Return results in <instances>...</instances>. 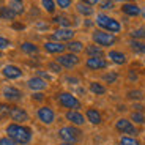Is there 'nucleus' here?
<instances>
[{
	"mask_svg": "<svg viewBox=\"0 0 145 145\" xmlns=\"http://www.w3.org/2000/svg\"><path fill=\"white\" fill-rule=\"evenodd\" d=\"M54 22H55V24H58V25H62L63 29H68L69 24H71V22H69V19L65 18V16H57V18L54 19Z\"/></svg>",
	"mask_w": 145,
	"mask_h": 145,
	"instance_id": "30",
	"label": "nucleus"
},
{
	"mask_svg": "<svg viewBox=\"0 0 145 145\" xmlns=\"http://www.w3.org/2000/svg\"><path fill=\"white\" fill-rule=\"evenodd\" d=\"M57 63L58 65H62V68H74V66L79 63V57L76 54H63L60 57H57Z\"/></svg>",
	"mask_w": 145,
	"mask_h": 145,
	"instance_id": "7",
	"label": "nucleus"
},
{
	"mask_svg": "<svg viewBox=\"0 0 145 145\" xmlns=\"http://www.w3.org/2000/svg\"><path fill=\"white\" fill-rule=\"evenodd\" d=\"M36 115H38V118H40L41 123H44V125H51V123H54V120H55L54 110H52L51 107H47V106L38 109Z\"/></svg>",
	"mask_w": 145,
	"mask_h": 145,
	"instance_id": "8",
	"label": "nucleus"
},
{
	"mask_svg": "<svg viewBox=\"0 0 145 145\" xmlns=\"http://www.w3.org/2000/svg\"><path fill=\"white\" fill-rule=\"evenodd\" d=\"M131 38L133 40H144L145 38V29H137V30H133L131 32Z\"/></svg>",
	"mask_w": 145,
	"mask_h": 145,
	"instance_id": "32",
	"label": "nucleus"
},
{
	"mask_svg": "<svg viewBox=\"0 0 145 145\" xmlns=\"http://www.w3.org/2000/svg\"><path fill=\"white\" fill-rule=\"evenodd\" d=\"M115 129L118 131V133H123V134H128V136H136L137 134V129L134 128V125L126 118H120L115 123Z\"/></svg>",
	"mask_w": 145,
	"mask_h": 145,
	"instance_id": "6",
	"label": "nucleus"
},
{
	"mask_svg": "<svg viewBox=\"0 0 145 145\" xmlns=\"http://www.w3.org/2000/svg\"><path fill=\"white\" fill-rule=\"evenodd\" d=\"M98 2H99V0H84V3L90 5V7H91V5H96V3H98Z\"/></svg>",
	"mask_w": 145,
	"mask_h": 145,
	"instance_id": "43",
	"label": "nucleus"
},
{
	"mask_svg": "<svg viewBox=\"0 0 145 145\" xmlns=\"http://www.w3.org/2000/svg\"><path fill=\"white\" fill-rule=\"evenodd\" d=\"M10 114H11V107H10V106L5 104V103H0V120L10 117Z\"/></svg>",
	"mask_w": 145,
	"mask_h": 145,
	"instance_id": "28",
	"label": "nucleus"
},
{
	"mask_svg": "<svg viewBox=\"0 0 145 145\" xmlns=\"http://www.w3.org/2000/svg\"><path fill=\"white\" fill-rule=\"evenodd\" d=\"M85 117H87V120L90 121V123H93V125H99L101 123V114L96 110V109H88L87 110V114H85Z\"/></svg>",
	"mask_w": 145,
	"mask_h": 145,
	"instance_id": "17",
	"label": "nucleus"
},
{
	"mask_svg": "<svg viewBox=\"0 0 145 145\" xmlns=\"http://www.w3.org/2000/svg\"><path fill=\"white\" fill-rule=\"evenodd\" d=\"M2 72H3V76L7 77V79H18V77L22 76V71L14 65H7L2 69Z\"/></svg>",
	"mask_w": 145,
	"mask_h": 145,
	"instance_id": "12",
	"label": "nucleus"
},
{
	"mask_svg": "<svg viewBox=\"0 0 145 145\" xmlns=\"http://www.w3.org/2000/svg\"><path fill=\"white\" fill-rule=\"evenodd\" d=\"M58 103H60V106L62 107H66V109H71V110H77V109L80 107V101L77 98H74L71 93H66V91H63V93H58Z\"/></svg>",
	"mask_w": 145,
	"mask_h": 145,
	"instance_id": "4",
	"label": "nucleus"
},
{
	"mask_svg": "<svg viewBox=\"0 0 145 145\" xmlns=\"http://www.w3.org/2000/svg\"><path fill=\"white\" fill-rule=\"evenodd\" d=\"M0 16L3 19H8V21H11V19L16 18V13L13 10H11L10 7H2L0 8Z\"/></svg>",
	"mask_w": 145,
	"mask_h": 145,
	"instance_id": "23",
	"label": "nucleus"
},
{
	"mask_svg": "<svg viewBox=\"0 0 145 145\" xmlns=\"http://www.w3.org/2000/svg\"><path fill=\"white\" fill-rule=\"evenodd\" d=\"M38 77H41V79H51V76L47 72H43V71H38Z\"/></svg>",
	"mask_w": 145,
	"mask_h": 145,
	"instance_id": "41",
	"label": "nucleus"
},
{
	"mask_svg": "<svg viewBox=\"0 0 145 145\" xmlns=\"http://www.w3.org/2000/svg\"><path fill=\"white\" fill-rule=\"evenodd\" d=\"M134 109H136V110H139V112H140L142 109H144V106H140V104H134Z\"/></svg>",
	"mask_w": 145,
	"mask_h": 145,
	"instance_id": "45",
	"label": "nucleus"
},
{
	"mask_svg": "<svg viewBox=\"0 0 145 145\" xmlns=\"http://www.w3.org/2000/svg\"><path fill=\"white\" fill-rule=\"evenodd\" d=\"M11 120L14 121V123H24L29 120V114L21 107H11V114H10Z\"/></svg>",
	"mask_w": 145,
	"mask_h": 145,
	"instance_id": "9",
	"label": "nucleus"
},
{
	"mask_svg": "<svg viewBox=\"0 0 145 145\" xmlns=\"http://www.w3.org/2000/svg\"><path fill=\"white\" fill-rule=\"evenodd\" d=\"M27 85H29V88H32V90L35 91H40V90H44L46 88V80L41 79V77H32V79L27 82Z\"/></svg>",
	"mask_w": 145,
	"mask_h": 145,
	"instance_id": "16",
	"label": "nucleus"
},
{
	"mask_svg": "<svg viewBox=\"0 0 145 145\" xmlns=\"http://www.w3.org/2000/svg\"><path fill=\"white\" fill-rule=\"evenodd\" d=\"M33 99H35V101H43V99H44V95L35 93V95H33Z\"/></svg>",
	"mask_w": 145,
	"mask_h": 145,
	"instance_id": "42",
	"label": "nucleus"
},
{
	"mask_svg": "<svg viewBox=\"0 0 145 145\" xmlns=\"http://www.w3.org/2000/svg\"><path fill=\"white\" fill-rule=\"evenodd\" d=\"M0 57H2V54H0Z\"/></svg>",
	"mask_w": 145,
	"mask_h": 145,
	"instance_id": "50",
	"label": "nucleus"
},
{
	"mask_svg": "<svg viewBox=\"0 0 145 145\" xmlns=\"http://www.w3.org/2000/svg\"><path fill=\"white\" fill-rule=\"evenodd\" d=\"M41 5H43V8L47 13H54L55 11V3L52 0H41Z\"/></svg>",
	"mask_w": 145,
	"mask_h": 145,
	"instance_id": "31",
	"label": "nucleus"
},
{
	"mask_svg": "<svg viewBox=\"0 0 145 145\" xmlns=\"http://www.w3.org/2000/svg\"><path fill=\"white\" fill-rule=\"evenodd\" d=\"M101 8H104V10H110V8H114V3L110 2V0H104V2H101Z\"/></svg>",
	"mask_w": 145,
	"mask_h": 145,
	"instance_id": "39",
	"label": "nucleus"
},
{
	"mask_svg": "<svg viewBox=\"0 0 145 145\" xmlns=\"http://www.w3.org/2000/svg\"><path fill=\"white\" fill-rule=\"evenodd\" d=\"M60 145H72V144H69V142H62Z\"/></svg>",
	"mask_w": 145,
	"mask_h": 145,
	"instance_id": "48",
	"label": "nucleus"
},
{
	"mask_svg": "<svg viewBox=\"0 0 145 145\" xmlns=\"http://www.w3.org/2000/svg\"><path fill=\"white\" fill-rule=\"evenodd\" d=\"M142 16H144V19H145V10H144V13H142Z\"/></svg>",
	"mask_w": 145,
	"mask_h": 145,
	"instance_id": "49",
	"label": "nucleus"
},
{
	"mask_svg": "<svg viewBox=\"0 0 145 145\" xmlns=\"http://www.w3.org/2000/svg\"><path fill=\"white\" fill-rule=\"evenodd\" d=\"M120 145H140V144H139L137 139L131 137V136H126V137H121V140H120Z\"/></svg>",
	"mask_w": 145,
	"mask_h": 145,
	"instance_id": "33",
	"label": "nucleus"
},
{
	"mask_svg": "<svg viewBox=\"0 0 145 145\" xmlns=\"http://www.w3.org/2000/svg\"><path fill=\"white\" fill-rule=\"evenodd\" d=\"M85 51H87L88 57H101L103 58V49H101V46H98V44H90Z\"/></svg>",
	"mask_w": 145,
	"mask_h": 145,
	"instance_id": "20",
	"label": "nucleus"
},
{
	"mask_svg": "<svg viewBox=\"0 0 145 145\" xmlns=\"http://www.w3.org/2000/svg\"><path fill=\"white\" fill-rule=\"evenodd\" d=\"M121 10H123V13L128 16H139L140 14V8L134 3H125L123 7H121Z\"/></svg>",
	"mask_w": 145,
	"mask_h": 145,
	"instance_id": "19",
	"label": "nucleus"
},
{
	"mask_svg": "<svg viewBox=\"0 0 145 145\" xmlns=\"http://www.w3.org/2000/svg\"><path fill=\"white\" fill-rule=\"evenodd\" d=\"M74 36V32L69 29H58L52 33V40L55 41H69Z\"/></svg>",
	"mask_w": 145,
	"mask_h": 145,
	"instance_id": "11",
	"label": "nucleus"
},
{
	"mask_svg": "<svg viewBox=\"0 0 145 145\" xmlns=\"http://www.w3.org/2000/svg\"><path fill=\"white\" fill-rule=\"evenodd\" d=\"M44 49H46V52H49V54H60V52H63L66 49V46L62 43H58V41H47V43L44 44Z\"/></svg>",
	"mask_w": 145,
	"mask_h": 145,
	"instance_id": "13",
	"label": "nucleus"
},
{
	"mask_svg": "<svg viewBox=\"0 0 145 145\" xmlns=\"http://www.w3.org/2000/svg\"><path fill=\"white\" fill-rule=\"evenodd\" d=\"M21 49L25 52V54H36V52H38V47H36L35 44H32V43H22Z\"/></svg>",
	"mask_w": 145,
	"mask_h": 145,
	"instance_id": "26",
	"label": "nucleus"
},
{
	"mask_svg": "<svg viewBox=\"0 0 145 145\" xmlns=\"http://www.w3.org/2000/svg\"><path fill=\"white\" fill-rule=\"evenodd\" d=\"M57 5L60 8H63V10H66V8H69V5H71V0H57Z\"/></svg>",
	"mask_w": 145,
	"mask_h": 145,
	"instance_id": "37",
	"label": "nucleus"
},
{
	"mask_svg": "<svg viewBox=\"0 0 145 145\" xmlns=\"http://www.w3.org/2000/svg\"><path fill=\"white\" fill-rule=\"evenodd\" d=\"M66 80H69V84H77L79 82L77 79H72V77H66Z\"/></svg>",
	"mask_w": 145,
	"mask_h": 145,
	"instance_id": "44",
	"label": "nucleus"
},
{
	"mask_svg": "<svg viewBox=\"0 0 145 145\" xmlns=\"http://www.w3.org/2000/svg\"><path fill=\"white\" fill-rule=\"evenodd\" d=\"M93 41L98 44V46L110 47L117 43V38L112 33H107V32H95L93 33Z\"/></svg>",
	"mask_w": 145,
	"mask_h": 145,
	"instance_id": "5",
	"label": "nucleus"
},
{
	"mask_svg": "<svg viewBox=\"0 0 145 145\" xmlns=\"http://www.w3.org/2000/svg\"><path fill=\"white\" fill-rule=\"evenodd\" d=\"M131 120H133L134 123H137V125H144L145 123V117H144L142 112H133L131 114Z\"/></svg>",
	"mask_w": 145,
	"mask_h": 145,
	"instance_id": "29",
	"label": "nucleus"
},
{
	"mask_svg": "<svg viewBox=\"0 0 145 145\" xmlns=\"http://www.w3.org/2000/svg\"><path fill=\"white\" fill-rule=\"evenodd\" d=\"M117 74L115 72H107V74H104V76H103V80H106V82L107 84H114L117 80Z\"/></svg>",
	"mask_w": 145,
	"mask_h": 145,
	"instance_id": "34",
	"label": "nucleus"
},
{
	"mask_svg": "<svg viewBox=\"0 0 145 145\" xmlns=\"http://www.w3.org/2000/svg\"><path fill=\"white\" fill-rule=\"evenodd\" d=\"M0 145H18V144L10 137H3V139H0Z\"/></svg>",
	"mask_w": 145,
	"mask_h": 145,
	"instance_id": "38",
	"label": "nucleus"
},
{
	"mask_svg": "<svg viewBox=\"0 0 145 145\" xmlns=\"http://www.w3.org/2000/svg\"><path fill=\"white\" fill-rule=\"evenodd\" d=\"M66 120H69L72 125H77V126L85 123L84 115L80 112H77V110H68V112H66Z\"/></svg>",
	"mask_w": 145,
	"mask_h": 145,
	"instance_id": "14",
	"label": "nucleus"
},
{
	"mask_svg": "<svg viewBox=\"0 0 145 145\" xmlns=\"http://www.w3.org/2000/svg\"><path fill=\"white\" fill-rule=\"evenodd\" d=\"M3 96L7 99H10V101H19L22 98V93H21V90H18L14 87H7L3 90Z\"/></svg>",
	"mask_w": 145,
	"mask_h": 145,
	"instance_id": "15",
	"label": "nucleus"
},
{
	"mask_svg": "<svg viewBox=\"0 0 145 145\" xmlns=\"http://www.w3.org/2000/svg\"><path fill=\"white\" fill-rule=\"evenodd\" d=\"M129 46H131V49H133L134 52H137V54H145V44L142 43V41L133 40L129 43Z\"/></svg>",
	"mask_w": 145,
	"mask_h": 145,
	"instance_id": "22",
	"label": "nucleus"
},
{
	"mask_svg": "<svg viewBox=\"0 0 145 145\" xmlns=\"http://www.w3.org/2000/svg\"><path fill=\"white\" fill-rule=\"evenodd\" d=\"M36 27H38V29H47V25H46V24H38Z\"/></svg>",
	"mask_w": 145,
	"mask_h": 145,
	"instance_id": "46",
	"label": "nucleus"
},
{
	"mask_svg": "<svg viewBox=\"0 0 145 145\" xmlns=\"http://www.w3.org/2000/svg\"><path fill=\"white\" fill-rule=\"evenodd\" d=\"M109 58H110L114 63H117V65L126 63V55H125L123 52H118V51H110L109 52Z\"/></svg>",
	"mask_w": 145,
	"mask_h": 145,
	"instance_id": "18",
	"label": "nucleus"
},
{
	"mask_svg": "<svg viewBox=\"0 0 145 145\" xmlns=\"http://www.w3.org/2000/svg\"><path fill=\"white\" fill-rule=\"evenodd\" d=\"M49 69H51V71H54V72H60V71H62V65H58V63L52 62V63H49Z\"/></svg>",
	"mask_w": 145,
	"mask_h": 145,
	"instance_id": "36",
	"label": "nucleus"
},
{
	"mask_svg": "<svg viewBox=\"0 0 145 145\" xmlns=\"http://www.w3.org/2000/svg\"><path fill=\"white\" fill-rule=\"evenodd\" d=\"M10 8L14 11L16 14H22L24 13V3H22V0H11Z\"/></svg>",
	"mask_w": 145,
	"mask_h": 145,
	"instance_id": "21",
	"label": "nucleus"
},
{
	"mask_svg": "<svg viewBox=\"0 0 145 145\" xmlns=\"http://www.w3.org/2000/svg\"><path fill=\"white\" fill-rule=\"evenodd\" d=\"M85 65H87L88 69H93V71L107 68V62H106L104 58H101V57H90L87 60V63H85Z\"/></svg>",
	"mask_w": 145,
	"mask_h": 145,
	"instance_id": "10",
	"label": "nucleus"
},
{
	"mask_svg": "<svg viewBox=\"0 0 145 145\" xmlns=\"http://www.w3.org/2000/svg\"><path fill=\"white\" fill-rule=\"evenodd\" d=\"M8 137L13 139L16 144H29L32 140V131L25 126H21L19 123H13L7 128Z\"/></svg>",
	"mask_w": 145,
	"mask_h": 145,
	"instance_id": "1",
	"label": "nucleus"
},
{
	"mask_svg": "<svg viewBox=\"0 0 145 145\" xmlns=\"http://www.w3.org/2000/svg\"><path fill=\"white\" fill-rule=\"evenodd\" d=\"M58 136L63 142H69V144H76L80 139V131L76 129L74 126H63L58 131Z\"/></svg>",
	"mask_w": 145,
	"mask_h": 145,
	"instance_id": "3",
	"label": "nucleus"
},
{
	"mask_svg": "<svg viewBox=\"0 0 145 145\" xmlns=\"http://www.w3.org/2000/svg\"><path fill=\"white\" fill-rule=\"evenodd\" d=\"M96 24H98L101 29L107 30V32L118 33L120 30H121V25H120L118 21H115L114 18L106 16V14H98V16H96Z\"/></svg>",
	"mask_w": 145,
	"mask_h": 145,
	"instance_id": "2",
	"label": "nucleus"
},
{
	"mask_svg": "<svg viewBox=\"0 0 145 145\" xmlns=\"http://www.w3.org/2000/svg\"><path fill=\"white\" fill-rule=\"evenodd\" d=\"M66 47H68L71 52H80L84 49V44L80 43V41H69V43L66 44Z\"/></svg>",
	"mask_w": 145,
	"mask_h": 145,
	"instance_id": "27",
	"label": "nucleus"
},
{
	"mask_svg": "<svg viewBox=\"0 0 145 145\" xmlns=\"http://www.w3.org/2000/svg\"><path fill=\"white\" fill-rule=\"evenodd\" d=\"M77 11H79L80 14H84V16H91L93 14V8L90 7V5H87V3H77Z\"/></svg>",
	"mask_w": 145,
	"mask_h": 145,
	"instance_id": "25",
	"label": "nucleus"
},
{
	"mask_svg": "<svg viewBox=\"0 0 145 145\" xmlns=\"http://www.w3.org/2000/svg\"><path fill=\"white\" fill-rule=\"evenodd\" d=\"M13 27H14V29H22V25H21V24H14Z\"/></svg>",
	"mask_w": 145,
	"mask_h": 145,
	"instance_id": "47",
	"label": "nucleus"
},
{
	"mask_svg": "<svg viewBox=\"0 0 145 145\" xmlns=\"http://www.w3.org/2000/svg\"><path fill=\"white\" fill-rule=\"evenodd\" d=\"M90 91L93 95H104L106 93V87L101 85L99 82H91L90 84Z\"/></svg>",
	"mask_w": 145,
	"mask_h": 145,
	"instance_id": "24",
	"label": "nucleus"
},
{
	"mask_svg": "<svg viewBox=\"0 0 145 145\" xmlns=\"http://www.w3.org/2000/svg\"><path fill=\"white\" fill-rule=\"evenodd\" d=\"M144 95H142V91H139V90H131L129 93H128V98L129 99H140Z\"/></svg>",
	"mask_w": 145,
	"mask_h": 145,
	"instance_id": "35",
	"label": "nucleus"
},
{
	"mask_svg": "<svg viewBox=\"0 0 145 145\" xmlns=\"http://www.w3.org/2000/svg\"><path fill=\"white\" fill-rule=\"evenodd\" d=\"M8 46H10V41H8L7 38H2V36H0V49H7Z\"/></svg>",
	"mask_w": 145,
	"mask_h": 145,
	"instance_id": "40",
	"label": "nucleus"
}]
</instances>
